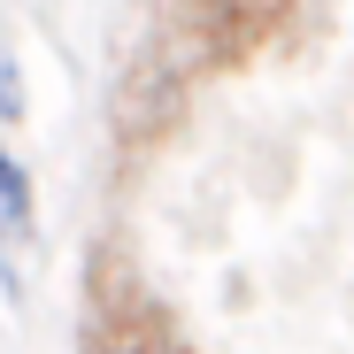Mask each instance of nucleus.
<instances>
[{"label":"nucleus","instance_id":"obj_2","mask_svg":"<svg viewBox=\"0 0 354 354\" xmlns=\"http://www.w3.org/2000/svg\"><path fill=\"white\" fill-rule=\"evenodd\" d=\"M31 231H39V208H31V177L24 162L0 147V292H24V254H31Z\"/></svg>","mask_w":354,"mask_h":354},{"label":"nucleus","instance_id":"obj_1","mask_svg":"<svg viewBox=\"0 0 354 354\" xmlns=\"http://www.w3.org/2000/svg\"><path fill=\"white\" fill-rule=\"evenodd\" d=\"M85 354H193V346L177 339V324L139 285H108L93 301V324H85Z\"/></svg>","mask_w":354,"mask_h":354},{"label":"nucleus","instance_id":"obj_4","mask_svg":"<svg viewBox=\"0 0 354 354\" xmlns=\"http://www.w3.org/2000/svg\"><path fill=\"white\" fill-rule=\"evenodd\" d=\"M24 115V85H16V62H0V124Z\"/></svg>","mask_w":354,"mask_h":354},{"label":"nucleus","instance_id":"obj_3","mask_svg":"<svg viewBox=\"0 0 354 354\" xmlns=\"http://www.w3.org/2000/svg\"><path fill=\"white\" fill-rule=\"evenodd\" d=\"M292 8V0H193V16H201V39L216 54H247L254 39H270V24Z\"/></svg>","mask_w":354,"mask_h":354}]
</instances>
